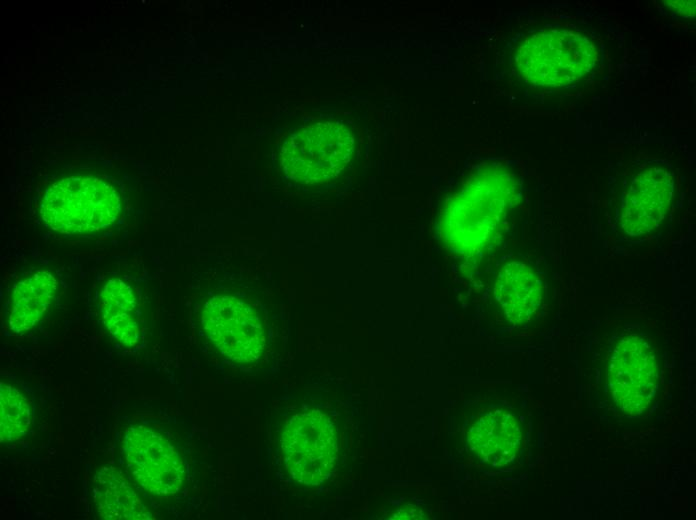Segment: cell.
<instances>
[{
    "mask_svg": "<svg viewBox=\"0 0 696 520\" xmlns=\"http://www.w3.org/2000/svg\"><path fill=\"white\" fill-rule=\"evenodd\" d=\"M608 213L617 236L636 242L656 236L672 213L676 195L675 172L661 160L631 165Z\"/></svg>",
    "mask_w": 696,
    "mask_h": 520,
    "instance_id": "obj_2",
    "label": "cell"
},
{
    "mask_svg": "<svg viewBox=\"0 0 696 520\" xmlns=\"http://www.w3.org/2000/svg\"><path fill=\"white\" fill-rule=\"evenodd\" d=\"M659 360L650 338L642 333L619 337L610 349L607 382L618 409L638 415L651 404L658 387Z\"/></svg>",
    "mask_w": 696,
    "mask_h": 520,
    "instance_id": "obj_5",
    "label": "cell"
},
{
    "mask_svg": "<svg viewBox=\"0 0 696 520\" xmlns=\"http://www.w3.org/2000/svg\"><path fill=\"white\" fill-rule=\"evenodd\" d=\"M120 211L119 191L108 181L90 175L56 181L46 189L39 208L43 223L66 235L105 230Z\"/></svg>",
    "mask_w": 696,
    "mask_h": 520,
    "instance_id": "obj_3",
    "label": "cell"
},
{
    "mask_svg": "<svg viewBox=\"0 0 696 520\" xmlns=\"http://www.w3.org/2000/svg\"><path fill=\"white\" fill-rule=\"evenodd\" d=\"M93 501L98 516L106 520L153 519L142 498L115 467L98 470L93 482Z\"/></svg>",
    "mask_w": 696,
    "mask_h": 520,
    "instance_id": "obj_12",
    "label": "cell"
},
{
    "mask_svg": "<svg viewBox=\"0 0 696 520\" xmlns=\"http://www.w3.org/2000/svg\"><path fill=\"white\" fill-rule=\"evenodd\" d=\"M201 322L210 342L231 361L251 363L264 352L266 337L261 317L238 297H211L204 305Z\"/></svg>",
    "mask_w": 696,
    "mask_h": 520,
    "instance_id": "obj_8",
    "label": "cell"
},
{
    "mask_svg": "<svg viewBox=\"0 0 696 520\" xmlns=\"http://www.w3.org/2000/svg\"><path fill=\"white\" fill-rule=\"evenodd\" d=\"M58 281L48 270H34L13 287L8 300V326L16 334L31 330L56 295Z\"/></svg>",
    "mask_w": 696,
    "mask_h": 520,
    "instance_id": "obj_11",
    "label": "cell"
},
{
    "mask_svg": "<svg viewBox=\"0 0 696 520\" xmlns=\"http://www.w3.org/2000/svg\"><path fill=\"white\" fill-rule=\"evenodd\" d=\"M354 150L352 132L343 124L315 123L299 128L281 149V166L288 178L314 184L336 177Z\"/></svg>",
    "mask_w": 696,
    "mask_h": 520,
    "instance_id": "obj_4",
    "label": "cell"
},
{
    "mask_svg": "<svg viewBox=\"0 0 696 520\" xmlns=\"http://www.w3.org/2000/svg\"><path fill=\"white\" fill-rule=\"evenodd\" d=\"M32 409L25 395L12 385L1 382L0 438L2 443L23 437L31 425Z\"/></svg>",
    "mask_w": 696,
    "mask_h": 520,
    "instance_id": "obj_14",
    "label": "cell"
},
{
    "mask_svg": "<svg viewBox=\"0 0 696 520\" xmlns=\"http://www.w3.org/2000/svg\"><path fill=\"white\" fill-rule=\"evenodd\" d=\"M493 293L505 317L512 323L523 324L529 322L541 306L542 282L530 266L514 260L498 271Z\"/></svg>",
    "mask_w": 696,
    "mask_h": 520,
    "instance_id": "obj_10",
    "label": "cell"
},
{
    "mask_svg": "<svg viewBox=\"0 0 696 520\" xmlns=\"http://www.w3.org/2000/svg\"><path fill=\"white\" fill-rule=\"evenodd\" d=\"M281 449L289 475L296 482L322 483L337 462V432L332 419L318 410L292 416L282 432Z\"/></svg>",
    "mask_w": 696,
    "mask_h": 520,
    "instance_id": "obj_6",
    "label": "cell"
},
{
    "mask_svg": "<svg viewBox=\"0 0 696 520\" xmlns=\"http://www.w3.org/2000/svg\"><path fill=\"white\" fill-rule=\"evenodd\" d=\"M582 25L555 22L530 35L515 57L522 77L553 95L579 92L601 69L605 56L600 36Z\"/></svg>",
    "mask_w": 696,
    "mask_h": 520,
    "instance_id": "obj_1",
    "label": "cell"
},
{
    "mask_svg": "<svg viewBox=\"0 0 696 520\" xmlns=\"http://www.w3.org/2000/svg\"><path fill=\"white\" fill-rule=\"evenodd\" d=\"M102 321L120 343L132 347L140 338L139 307L132 287L119 278H112L103 286L99 296Z\"/></svg>",
    "mask_w": 696,
    "mask_h": 520,
    "instance_id": "obj_13",
    "label": "cell"
},
{
    "mask_svg": "<svg viewBox=\"0 0 696 520\" xmlns=\"http://www.w3.org/2000/svg\"><path fill=\"white\" fill-rule=\"evenodd\" d=\"M122 455L128 473L149 494L167 497L182 488L183 461L160 432L140 424L129 426L123 437Z\"/></svg>",
    "mask_w": 696,
    "mask_h": 520,
    "instance_id": "obj_7",
    "label": "cell"
},
{
    "mask_svg": "<svg viewBox=\"0 0 696 520\" xmlns=\"http://www.w3.org/2000/svg\"><path fill=\"white\" fill-rule=\"evenodd\" d=\"M467 443L481 463L505 466L516 458L521 447V426L511 412L490 409L479 414L469 426Z\"/></svg>",
    "mask_w": 696,
    "mask_h": 520,
    "instance_id": "obj_9",
    "label": "cell"
}]
</instances>
